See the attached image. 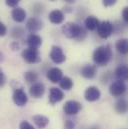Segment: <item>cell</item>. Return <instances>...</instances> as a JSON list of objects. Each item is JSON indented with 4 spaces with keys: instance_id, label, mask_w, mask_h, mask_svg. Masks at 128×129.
Masks as SVG:
<instances>
[{
    "instance_id": "cell-1",
    "label": "cell",
    "mask_w": 128,
    "mask_h": 129,
    "mask_svg": "<svg viewBox=\"0 0 128 129\" xmlns=\"http://www.w3.org/2000/svg\"><path fill=\"white\" fill-rule=\"evenodd\" d=\"M92 59L98 66H106L112 59V51L110 45H102L97 47L93 52Z\"/></svg>"
},
{
    "instance_id": "cell-2",
    "label": "cell",
    "mask_w": 128,
    "mask_h": 129,
    "mask_svg": "<svg viewBox=\"0 0 128 129\" xmlns=\"http://www.w3.org/2000/svg\"><path fill=\"white\" fill-rule=\"evenodd\" d=\"M62 32L67 38L70 39L83 40L86 37V31L74 22H67L66 24H64L62 27Z\"/></svg>"
},
{
    "instance_id": "cell-3",
    "label": "cell",
    "mask_w": 128,
    "mask_h": 129,
    "mask_svg": "<svg viewBox=\"0 0 128 129\" xmlns=\"http://www.w3.org/2000/svg\"><path fill=\"white\" fill-rule=\"evenodd\" d=\"M96 30H97V34L99 35V37L106 39L109 36H111V34L113 33L114 26L109 21H102V22H99Z\"/></svg>"
},
{
    "instance_id": "cell-4",
    "label": "cell",
    "mask_w": 128,
    "mask_h": 129,
    "mask_svg": "<svg viewBox=\"0 0 128 129\" xmlns=\"http://www.w3.org/2000/svg\"><path fill=\"white\" fill-rule=\"evenodd\" d=\"M22 58L29 64H34V63H38L41 61L40 55L38 53V50L35 48H30L28 47L27 49L23 50L22 52Z\"/></svg>"
},
{
    "instance_id": "cell-5",
    "label": "cell",
    "mask_w": 128,
    "mask_h": 129,
    "mask_svg": "<svg viewBox=\"0 0 128 129\" xmlns=\"http://www.w3.org/2000/svg\"><path fill=\"white\" fill-rule=\"evenodd\" d=\"M49 57L56 64H62L66 60V56L64 54L63 49L60 46H57V45L52 46L51 51L49 53Z\"/></svg>"
},
{
    "instance_id": "cell-6",
    "label": "cell",
    "mask_w": 128,
    "mask_h": 129,
    "mask_svg": "<svg viewBox=\"0 0 128 129\" xmlns=\"http://www.w3.org/2000/svg\"><path fill=\"white\" fill-rule=\"evenodd\" d=\"M126 92V85L122 81H114L109 86V93L114 97H121Z\"/></svg>"
},
{
    "instance_id": "cell-7",
    "label": "cell",
    "mask_w": 128,
    "mask_h": 129,
    "mask_svg": "<svg viewBox=\"0 0 128 129\" xmlns=\"http://www.w3.org/2000/svg\"><path fill=\"white\" fill-rule=\"evenodd\" d=\"M81 103L76 100H68L63 106L64 113L67 115H76L81 110Z\"/></svg>"
},
{
    "instance_id": "cell-8",
    "label": "cell",
    "mask_w": 128,
    "mask_h": 129,
    "mask_svg": "<svg viewBox=\"0 0 128 129\" xmlns=\"http://www.w3.org/2000/svg\"><path fill=\"white\" fill-rule=\"evenodd\" d=\"M12 100L17 106H25L26 103L28 102V97L23 88H17L14 89L13 94H12Z\"/></svg>"
},
{
    "instance_id": "cell-9",
    "label": "cell",
    "mask_w": 128,
    "mask_h": 129,
    "mask_svg": "<svg viewBox=\"0 0 128 129\" xmlns=\"http://www.w3.org/2000/svg\"><path fill=\"white\" fill-rule=\"evenodd\" d=\"M48 80L52 83H59L60 80L63 78V72L60 68L58 67H53L50 68L46 74Z\"/></svg>"
},
{
    "instance_id": "cell-10",
    "label": "cell",
    "mask_w": 128,
    "mask_h": 129,
    "mask_svg": "<svg viewBox=\"0 0 128 129\" xmlns=\"http://www.w3.org/2000/svg\"><path fill=\"white\" fill-rule=\"evenodd\" d=\"M45 93V86L41 82L33 83L31 87L29 88V94L33 98H41Z\"/></svg>"
},
{
    "instance_id": "cell-11",
    "label": "cell",
    "mask_w": 128,
    "mask_h": 129,
    "mask_svg": "<svg viewBox=\"0 0 128 129\" xmlns=\"http://www.w3.org/2000/svg\"><path fill=\"white\" fill-rule=\"evenodd\" d=\"M63 98L64 93L61 89L56 88V87L50 88V91H49V103L50 104L58 103L61 100H63Z\"/></svg>"
},
{
    "instance_id": "cell-12",
    "label": "cell",
    "mask_w": 128,
    "mask_h": 129,
    "mask_svg": "<svg viewBox=\"0 0 128 129\" xmlns=\"http://www.w3.org/2000/svg\"><path fill=\"white\" fill-rule=\"evenodd\" d=\"M101 96V93L99 91V89L95 87V86H90L88 87L86 90H85V93H84V97L87 101L89 102H93L98 100Z\"/></svg>"
},
{
    "instance_id": "cell-13",
    "label": "cell",
    "mask_w": 128,
    "mask_h": 129,
    "mask_svg": "<svg viewBox=\"0 0 128 129\" xmlns=\"http://www.w3.org/2000/svg\"><path fill=\"white\" fill-rule=\"evenodd\" d=\"M80 72H81V75L84 78H86V79H93V78H95L97 69H96L95 65L87 64L81 68Z\"/></svg>"
},
{
    "instance_id": "cell-14",
    "label": "cell",
    "mask_w": 128,
    "mask_h": 129,
    "mask_svg": "<svg viewBox=\"0 0 128 129\" xmlns=\"http://www.w3.org/2000/svg\"><path fill=\"white\" fill-rule=\"evenodd\" d=\"M26 28L30 31L31 33L37 32L38 30H40L42 28V22L41 20H39L38 18L31 17L27 20L26 22Z\"/></svg>"
},
{
    "instance_id": "cell-15",
    "label": "cell",
    "mask_w": 128,
    "mask_h": 129,
    "mask_svg": "<svg viewBox=\"0 0 128 129\" xmlns=\"http://www.w3.org/2000/svg\"><path fill=\"white\" fill-rule=\"evenodd\" d=\"M11 16H12V19L15 21V22H18V23H21L25 20L26 18V12L23 8L21 7H14V9L12 10L11 12Z\"/></svg>"
},
{
    "instance_id": "cell-16",
    "label": "cell",
    "mask_w": 128,
    "mask_h": 129,
    "mask_svg": "<svg viewBox=\"0 0 128 129\" xmlns=\"http://www.w3.org/2000/svg\"><path fill=\"white\" fill-rule=\"evenodd\" d=\"M115 77L118 81H126L128 78V68L126 65L121 64L115 69Z\"/></svg>"
},
{
    "instance_id": "cell-17",
    "label": "cell",
    "mask_w": 128,
    "mask_h": 129,
    "mask_svg": "<svg viewBox=\"0 0 128 129\" xmlns=\"http://www.w3.org/2000/svg\"><path fill=\"white\" fill-rule=\"evenodd\" d=\"M49 20L53 24H61L64 21V13L63 11L55 9L52 10L49 13Z\"/></svg>"
},
{
    "instance_id": "cell-18",
    "label": "cell",
    "mask_w": 128,
    "mask_h": 129,
    "mask_svg": "<svg viewBox=\"0 0 128 129\" xmlns=\"http://www.w3.org/2000/svg\"><path fill=\"white\" fill-rule=\"evenodd\" d=\"M33 122L35 123V125L37 126V128L44 129L48 124H49V119L46 116L43 115H34L33 116Z\"/></svg>"
},
{
    "instance_id": "cell-19",
    "label": "cell",
    "mask_w": 128,
    "mask_h": 129,
    "mask_svg": "<svg viewBox=\"0 0 128 129\" xmlns=\"http://www.w3.org/2000/svg\"><path fill=\"white\" fill-rule=\"evenodd\" d=\"M27 44L30 48L37 49L42 44V38L37 34H30L27 38Z\"/></svg>"
},
{
    "instance_id": "cell-20",
    "label": "cell",
    "mask_w": 128,
    "mask_h": 129,
    "mask_svg": "<svg viewBox=\"0 0 128 129\" xmlns=\"http://www.w3.org/2000/svg\"><path fill=\"white\" fill-rule=\"evenodd\" d=\"M99 24V20L96 18L95 16H88L85 21H84V25H85V28L89 31H94L96 30L97 26Z\"/></svg>"
},
{
    "instance_id": "cell-21",
    "label": "cell",
    "mask_w": 128,
    "mask_h": 129,
    "mask_svg": "<svg viewBox=\"0 0 128 129\" xmlns=\"http://www.w3.org/2000/svg\"><path fill=\"white\" fill-rule=\"evenodd\" d=\"M115 47H116V50H117L119 53H121V54H123V55L127 54V51H128L127 39L122 38V39L117 40V42H116V44H115Z\"/></svg>"
},
{
    "instance_id": "cell-22",
    "label": "cell",
    "mask_w": 128,
    "mask_h": 129,
    "mask_svg": "<svg viewBox=\"0 0 128 129\" xmlns=\"http://www.w3.org/2000/svg\"><path fill=\"white\" fill-rule=\"evenodd\" d=\"M115 110L120 114L126 113V111H127V102H126V100L123 99V98H120L119 100H117L116 103H115Z\"/></svg>"
},
{
    "instance_id": "cell-23",
    "label": "cell",
    "mask_w": 128,
    "mask_h": 129,
    "mask_svg": "<svg viewBox=\"0 0 128 129\" xmlns=\"http://www.w3.org/2000/svg\"><path fill=\"white\" fill-rule=\"evenodd\" d=\"M59 84H60V88L61 89H63V90H70L72 87H73V80L71 79V78H69V77H63L61 80H60V82H59Z\"/></svg>"
},
{
    "instance_id": "cell-24",
    "label": "cell",
    "mask_w": 128,
    "mask_h": 129,
    "mask_svg": "<svg viewBox=\"0 0 128 129\" xmlns=\"http://www.w3.org/2000/svg\"><path fill=\"white\" fill-rule=\"evenodd\" d=\"M25 77V80L27 82H30V83H35L38 79V75L35 71H27L24 75Z\"/></svg>"
},
{
    "instance_id": "cell-25",
    "label": "cell",
    "mask_w": 128,
    "mask_h": 129,
    "mask_svg": "<svg viewBox=\"0 0 128 129\" xmlns=\"http://www.w3.org/2000/svg\"><path fill=\"white\" fill-rule=\"evenodd\" d=\"M23 34H24V31H23V29L20 28V27H15V28H13V29H12V32H11L12 37H14V38H16V39L21 38V37L23 36Z\"/></svg>"
},
{
    "instance_id": "cell-26",
    "label": "cell",
    "mask_w": 128,
    "mask_h": 129,
    "mask_svg": "<svg viewBox=\"0 0 128 129\" xmlns=\"http://www.w3.org/2000/svg\"><path fill=\"white\" fill-rule=\"evenodd\" d=\"M19 128L20 129H34V127L32 126L28 121L24 120V121H22V122L20 123V127H19Z\"/></svg>"
},
{
    "instance_id": "cell-27",
    "label": "cell",
    "mask_w": 128,
    "mask_h": 129,
    "mask_svg": "<svg viewBox=\"0 0 128 129\" xmlns=\"http://www.w3.org/2000/svg\"><path fill=\"white\" fill-rule=\"evenodd\" d=\"M75 123L72 120H66L64 123V129H74Z\"/></svg>"
},
{
    "instance_id": "cell-28",
    "label": "cell",
    "mask_w": 128,
    "mask_h": 129,
    "mask_svg": "<svg viewBox=\"0 0 128 129\" xmlns=\"http://www.w3.org/2000/svg\"><path fill=\"white\" fill-rule=\"evenodd\" d=\"M5 2L10 7H16L18 5V3L20 2V0H5Z\"/></svg>"
},
{
    "instance_id": "cell-29",
    "label": "cell",
    "mask_w": 128,
    "mask_h": 129,
    "mask_svg": "<svg viewBox=\"0 0 128 129\" xmlns=\"http://www.w3.org/2000/svg\"><path fill=\"white\" fill-rule=\"evenodd\" d=\"M6 83V76L4 75V73L0 70V88L3 87Z\"/></svg>"
},
{
    "instance_id": "cell-30",
    "label": "cell",
    "mask_w": 128,
    "mask_h": 129,
    "mask_svg": "<svg viewBox=\"0 0 128 129\" xmlns=\"http://www.w3.org/2000/svg\"><path fill=\"white\" fill-rule=\"evenodd\" d=\"M102 2H103V5L105 7H109V6L114 5L117 2V0H102Z\"/></svg>"
},
{
    "instance_id": "cell-31",
    "label": "cell",
    "mask_w": 128,
    "mask_h": 129,
    "mask_svg": "<svg viewBox=\"0 0 128 129\" xmlns=\"http://www.w3.org/2000/svg\"><path fill=\"white\" fill-rule=\"evenodd\" d=\"M6 33H7L6 26L2 22H0V36H4V35H6Z\"/></svg>"
},
{
    "instance_id": "cell-32",
    "label": "cell",
    "mask_w": 128,
    "mask_h": 129,
    "mask_svg": "<svg viewBox=\"0 0 128 129\" xmlns=\"http://www.w3.org/2000/svg\"><path fill=\"white\" fill-rule=\"evenodd\" d=\"M122 18H123V20L127 23L128 22V7H125V8L122 10Z\"/></svg>"
},
{
    "instance_id": "cell-33",
    "label": "cell",
    "mask_w": 128,
    "mask_h": 129,
    "mask_svg": "<svg viewBox=\"0 0 128 129\" xmlns=\"http://www.w3.org/2000/svg\"><path fill=\"white\" fill-rule=\"evenodd\" d=\"M11 48H12V50H18V49L20 48V46H19V44H18L16 41H14V42L11 44Z\"/></svg>"
},
{
    "instance_id": "cell-34",
    "label": "cell",
    "mask_w": 128,
    "mask_h": 129,
    "mask_svg": "<svg viewBox=\"0 0 128 129\" xmlns=\"http://www.w3.org/2000/svg\"><path fill=\"white\" fill-rule=\"evenodd\" d=\"M65 1H66V2H68V3H73L75 0H65Z\"/></svg>"
},
{
    "instance_id": "cell-35",
    "label": "cell",
    "mask_w": 128,
    "mask_h": 129,
    "mask_svg": "<svg viewBox=\"0 0 128 129\" xmlns=\"http://www.w3.org/2000/svg\"><path fill=\"white\" fill-rule=\"evenodd\" d=\"M90 129H99L98 127H96V126H94V127H92V128H90Z\"/></svg>"
},
{
    "instance_id": "cell-36",
    "label": "cell",
    "mask_w": 128,
    "mask_h": 129,
    "mask_svg": "<svg viewBox=\"0 0 128 129\" xmlns=\"http://www.w3.org/2000/svg\"><path fill=\"white\" fill-rule=\"evenodd\" d=\"M1 59H2V54H1V52H0V61H1Z\"/></svg>"
},
{
    "instance_id": "cell-37",
    "label": "cell",
    "mask_w": 128,
    "mask_h": 129,
    "mask_svg": "<svg viewBox=\"0 0 128 129\" xmlns=\"http://www.w3.org/2000/svg\"><path fill=\"white\" fill-rule=\"evenodd\" d=\"M51 1H54V0H51Z\"/></svg>"
}]
</instances>
